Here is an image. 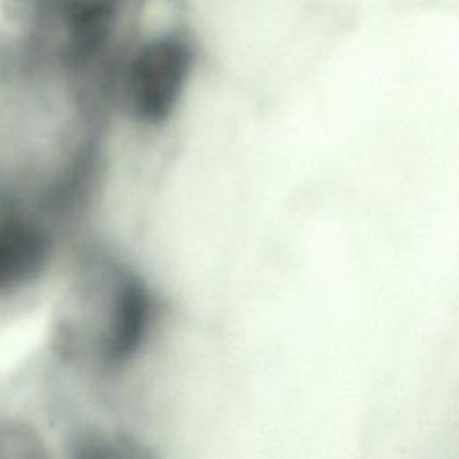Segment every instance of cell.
I'll list each match as a JSON object with an SVG mask.
<instances>
[{
	"label": "cell",
	"mask_w": 459,
	"mask_h": 459,
	"mask_svg": "<svg viewBox=\"0 0 459 459\" xmlns=\"http://www.w3.org/2000/svg\"><path fill=\"white\" fill-rule=\"evenodd\" d=\"M0 459H52L41 430L25 418L0 414Z\"/></svg>",
	"instance_id": "cell-6"
},
{
	"label": "cell",
	"mask_w": 459,
	"mask_h": 459,
	"mask_svg": "<svg viewBox=\"0 0 459 459\" xmlns=\"http://www.w3.org/2000/svg\"><path fill=\"white\" fill-rule=\"evenodd\" d=\"M194 70L186 38L158 34L142 41L122 68V102L129 115L149 126L163 124L178 109Z\"/></svg>",
	"instance_id": "cell-2"
},
{
	"label": "cell",
	"mask_w": 459,
	"mask_h": 459,
	"mask_svg": "<svg viewBox=\"0 0 459 459\" xmlns=\"http://www.w3.org/2000/svg\"><path fill=\"white\" fill-rule=\"evenodd\" d=\"M160 325V303L136 273L113 267L82 285L59 316L56 344L65 359L102 375L129 369Z\"/></svg>",
	"instance_id": "cell-1"
},
{
	"label": "cell",
	"mask_w": 459,
	"mask_h": 459,
	"mask_svg": "<svg viewBox=\"0 0 459 459\" xmlns=\"http://www.w3.org/2000/svg\"><path fill=\"white\" fill-rule=\"evenodd\" d=\"M124 0H43V25L57 52L72 63H86L111 38Z\"/></svg>",
	"instance_id": "cell-3"
},
{
	"label": "cell",
	"mask_w": 459,
	"mask_h": 459,
	"mask_svg": "<svg viewBox=\"0 0 459 459\" xmlns=\"http://www.w3.org/2000/svg\"><path fill=\"white\" fill-rule=\"evenodd\" d=\"M52 240L34 222L0 221V294L36 281L48 267Z\"/></svg>",
	"instance_id": "cell-4"
},
{
	"label": "cell",
	"mask_w": 459,
	"mask_h": 459,
	"mask_svg": "<svg viewBox=\"0 0 459 459\" xmlns=\"http://www.w3.org/2000/svg\"><path fill=\"white\" fill-rule=\"evenodd\" d=\"M66 459H154L143 441L131 432L93 427L82 430L68 448Z\"/></svg>",
	"instance_id": "cell-5"
}]
</instances>
